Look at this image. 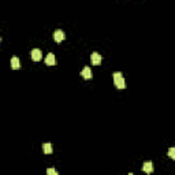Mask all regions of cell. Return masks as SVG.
<instances>
[{
  "mask_svg": "<svg viewBox=\"0 0 175 175\" xmlns=\"http://www.w3.org/2000/svg\"><path fill=\"white\" fill-rule=\"evenodd\" d=\"M114 83H115V86L119 88V89H125L126 88V82H125V78L122 75V73H114Z\"/></svg>",
  "mask_w": 175,
  "mask_h": 175,
  "instance_id": "cell-1",
  "label": "cell"
},
{
  "mask_svg": "<svg viewBox=\"0 0 175 175\" xmlns=\"http://www.w3.org/2000/svg\"><path fill=\"white\" fill-rule=\"evenodd\" d=\"M30 56H32V59L34 60V62H40V60L42 59V54H41V51H40L39 48H34V49H32V52H30Z\"/></svg>",
  "mask_w": 175,
  "mask_h": 175,
  "instance_id": "cell-2",
  "label": "cell"
},
{
  "mask_svg": "<svg viewBox=\"0 0 175 175\" xmlns=\"http://www.w3.org/2000/svg\"><path fill=\"white\" fill-rule=\"evenodd\" d=\"M101 60H103V58H101V55L98 54V52H93V54L90 55V62H92L93 64L98 66L101 63Z\"/></svg>",
  "mask_w": 175,
  "mask_h": 175,
  "instance_id": "cell-3",
  "label": "cell"
},
{
  "mask_svg": "<svg viewBox=\"0 0 175 175\" xmlns=\"http://www.w3.org/2000/svg\"><path fill=\"white\" fill-rule=\"evenodd\" d=\"M45 64L47 66H55L56 64V58H55V55L52 54V52H49V54L47 55V58H45Z\"/></svg>",
  "mask_w": 175,
  "mask_h": 175,
  "instance_id": "cell-4",
  "label": "cell"
},
{
  "mask_svg": "<svg viewBox=\"0 0 175 175\" xmlns=\"http://www.w3.org/2000/svg\"><path fill=\"white\" fill-rule=\"evenodd\" d=\"M54 40L56 42H62L63 40H64V33H63L62 30H55V33H54Z\"/></svg>",
  "mask_w": 175,
  "mask_h": 175,
  "instance_id": "cell-5",
  "label": "cell"
},
{
  "mask_svg": "<svg viewBox=\"0 0 175 175\" xmlns=\"http://www.w3.org/2000/svg\"><path fill=\"white\" fill-rule=\"evenodd\" d=\"M81 75H82L85 80H92V70H90V68L86 66L82 71H81Z\"/></svg>",
  "mask_w": 175,
  "mask_h": 175,
  "instance_id": "cell-6",
  "label": "cell"
},
{
  "mask_svg": "<svg viewBox=\"0 0 175 175\" xmlns=\"http://www.w3.org/2000/svg\"><path fill=\"white\" fill-rule=\"evenodd\" d=\"M142 171L146 172V174H149V172L153 171V164H152V161H146V163H144Z\"/></svg>",
  "mask_w": 175,
  "mask_h": 175,
  "instance_id": "cell-7",
  "label": "cell"
},
{
  "mask_svg": "<svg viewBox=\"0 0 175 175\" xmlns=\"http://www.w3.org/2000/svg\"><path fill=\"white\" fill-rule=\"evenodd\" d=\"M42 151H44L45 155H51V153H52V144L45 142L44 145H42Z\"/></svg>",
  "mask_w": 175,
  "mask_h": 175,
  "instance_id": "cell-8",
  "label": "cell"
},
{
  "mask_svg": "<svg viewBox=\"0 0 175 175\" xmlns=\"http://www.w3.org/2000/svg\"><path fill=\"white\" fill-rule=\"evenodd\" d=\"M11 68H14V70H18L19 68V59L17 56L11 59Z\"/></svg>",
  "mask_w": 175,
  "mask_h": 175,
  "instance_id": "cell-9",
  "label": "cell"
},
{
  "mask_svg": "<svg viewBox=\"0 0 175 175\" xmlns=\"http://www.w3.org/2000/svg\"><path fill=\"white\" fill-rule=\"evenodd\" d=\"M47 174L48 175H58V171L55 168H48L47 170Z\"/></svg>",
  "mask_w": 175,
  "mask_h": 175,
  "instance_id": "cell-10",
  "label": "cell"
},
{
  "mask_svg": "<svg viewBox=\"0 0 175 175\" xmlns=\"http://www.w3.org/2000/svg\"><path fill=\"white\" fill-rule=\"evenodd\" d=\"M168 156L171 157V159H175V149L174 148H170L168 149Z\"/></svg>",
  "mask_w": 175,
  "mask_h": 175,
  "instance_id": "cell-11",
  "label": "cell"
},
{
  "mask_svg": "<svg viewBox=\"0 0 175 175\" xmlns=\"http://www.w3.org/2000/svg\"><path fill=\"white\" fill-rule=\"evenodd\" d=\"M0 42H2V39H0Z\"/></svg>",
  "mask_w": 175,
  "mask_h": 175,
  "instance_id": "cell-12",
  "label": "cell"
}]
</instances>
